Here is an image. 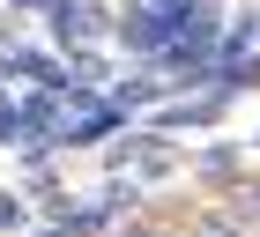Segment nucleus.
Wrapping results in <instances>:
<instances>
[{
  "label": "nucleus",
  "instance_id": "nucleus-13",
  "mask_svg": "<svg viewBox=\"0 0 260 237\" xmlns=\"http://www.w3.org/2000/svg\"><path fill=\"white\" fill-rule=\"evenodd\" d=\"M0 30H8V22H0Z\"/></svg>",
  "mask_w": 260,
  "mask_h": 237
},
{
  "label": "nucleus",
  "instance_id": "nucleus-12",
  "mask_svg": "<svg viewBox=\"0 0 260 237\" xmlns=\"http://www.w3.org/2000/svg\"><path fill=\"white\" fill-rule=\"evenodd\" d=\"M149 8H193V0H149Z\"/></svg>",
  "mask_w": 260,
  "mask_h": 237
},
{
  "label": "nucleus",
  "instance_id": "nucleus-14",
  "mask_svg": "<svg viewBox=\"0 0 260 237\" xmlns=\"http://www.w3.org/2000/svg\"><path fill=\"white\" fill-rule=\"evenodd\" d=\"M253 141H260V134H253Z\"/></svg>",
  "mask_w": 260,
  "mask_h": 237
},
{
  "label": "nucleus",
  "instance_id": "nucleus-10",
  "mask_svg": "<svg viewBox=\"0 0 260 237\" xmlns=\"http://www.w3.org/2000/svg\"><path fill=\"white\" fill-rule=\"evenodd\" d=\"M119 237H179V230H156V222H134V230H119Z\"/></svg>",
  "mask_w": 260,
  "mask_h": 237
},
{
  "label": "nucleus",
  "instance_id": "nucleus-5",
  "mask_svg": "<svg viewBox=\"0 0 260 237\" xmlns=\"http://www.w3.org/2000/svg\"><path fill=\"white\" fill-rule=\"evenodd\" d=\"M104 208H112V215H134V208H141V178H112V185H104Z\"/></svg>",
  "mask_w": 260,
  "mask_h": 237
},
{
  "label": "nucleus",
  "instance_id": "nucleus-2",
  "mask_svg": "<svg viewBox=\"0 0 260 237\" xmlns=\"http://www.w3.org/2000/svg\"><path fill=\"white\" fill-rule=\"evenodd\" d=\"M112 134H126V111L112 97H97V104H67V126H60V141L52 148H104Z\"/></svg>",
  "mask_w": 260,
  "mask_h": 237
},
{
  "label": "nucleus",
  "instance_id": "nucleus-8",
  "mask_svg": "<svg viewBox=\"0 0 260 237\" xmlns=\"http://www.w3.org/2000/svg\"><path fill=\"white\" fill-rule=\"evenodd\" d=\"M0 230H30V208H22V193H0Z\"/></svg>",
  "mask_w": 260,
  "mask_h": 237
},
{
  "label": "nucleus",
  "instance_id": "nucleus-11",
  "mask_svg": "<svg viewBox=\"0 0 260 237\" xmlns=\"http://www.w3.org/2000/svg\"><path fill=\"white\" fill-rule=\"evenodd\" d=\"M38 237H75V230H67V222H45V230H38Z\"/></svg>",
  "mask_w": 260,
  "mask_h": 237
},
{
  "label": "nucleus",
  "instance_id": "nucleus-3",
  "mask_svg": "<svg viewBox=\"0 0 260 237\" xmlns=\"http://www.w3.org/2000/svg\"><path fill=\"white\" fill-rule=\"evenodd\" d=\"M223 111H231V97H216V89H208V97H179V104H164V111H156V134H179V126H216Z\"/></svg>",
  "mask_w": 260,
  "mask_h": 237
},
{
  "label": "nucleus",
  "instance_id": "nucleus-7",
  "mask_svg": "<svg viewBox=\"0 0 260 237\" xmlns=\"http://www.w3.org/2000/svg\"><path fill=\"white\" fill-rule=\"evenodd\" d=\"M179 237H245V230H238L231 215H193V222H186Z\"/></svg>",
  "mask_w": 260,
  "mask_h": 237
},
{
  "label": "nucleus",
  "instance_id": "nucleus-4",
  "mask_svg": "<svg viewBox=\"0 0 260 237\" xmlns=\"http://www.w3.org/2000/svg\"><path fill=\"white\" fill-rule=\"evenodd\" d=\"M164 97H171V82H164V74H149V67H141V74H126V82H112V104H119L126 118H134L141 104H156V111H164Z\"/></svg>",
  "mask_w": 260,
  "mask_h": 237
},
{
  "label": "nucleus",
  "instance_id": "nucleus-9",
  "mask_svg": "<svg viewBox=\"0 0 260 237\" xmlns=\"http://www.w3.org/2000/svg\"><path fill=\"white\" fill-rule=\"evenodd\" d=\"M238 171V148H208V156H201V178H231Z\"/></svg>",
  "mask_w": 260,
  "mask_h": 237
},
{
  "label": "nucleus",
  "instance_id": "nucleus-1",
  "mask_svg": "<svg viewBox=\"0 0 260 237\" xmlns=\"http://www.w3.org/2000/svg\"><path fill=\"white\" fill-rule=\"evenodd\" d=\"M193 8H201V0H193ZM193 8H149V0H126V8H119V30H112V37H119L126 52L149 67V59H164L171 45L186 37V30H193Z\"/></svg>",
  "mask_w": 260,
  "mask_h": 237
},
{
  "label": "nucleus",
  "instance_id": "nucleus-6",
  "mask_svg": "<svg viewBox=\"0 0 260 237\" xmlns=\"http://www.w3.org/2000/svg\"><path fill=\"white\" fill-rule=\"evenodd\" d=\"M104 222H112V208H104V200H89V208L75 200V208H67V230H75V237H97Z\"/></svg>",
  "mask_w": 260,
  "mask_h": 237
}]
</instances>
